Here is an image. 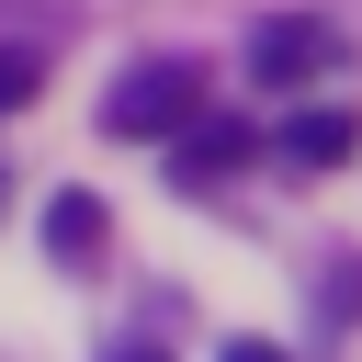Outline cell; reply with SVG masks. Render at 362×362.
Segmentation results:
<instances>
[{"label":"cell","mask_w":362,"mask_h":362,"mask_svg":"<svg viewBox=\"0 0 362 362\" xmlns=\"http://www.w3.org/2000/svg\"><path fill=\"white\" fill-rule=\"evenodd\" d=\"M192 102H204V68H192V57H147V68H124V79H113L102 124H113V136H170Z\"/></svg>","instance_id":"obj_2"},{"label":"cell","mask_w":362,"mask_h":362,"mask_svg":"<svg viewBox=\"0 0 362 362\" xmlns=\"http://www.w3.org/2000/svg\"><path fill=\"white\" fill-rule=\"evenodd\" d=\"M102 238H113V215H102V192H57L45 204V260H102Z\"/></svg>","instance_id":"obj_4"},{"label":"cell","mask_w":362,"mask_h":362,"mask_svg":"<svg viewBox=\"0 0 362 362\" xmlns=\"http://www.w3.org/2000/svg\"><path fill=\"white\" fill-rule=\"evenodd\" d=\"M283 158L339 170V158H351V113H294V124H283Z\"/></svg>","instance_id":"obj_5"},{"label":"cell","mask_w":362,"mask_h":362,"mask_svg":"<svg viewBox=\"0 0 362 362\" xmlns=\"http://www.w3.org/2000/svg\"><path fill=\"white\" fill-rule=\"evenodd\" d=\"M34 90H45V57L34 45H0V113H23Z\"/></svg>","instance_id":"obj_6"},{"label":"cell","mask_w":362,"mask_h":362,"mask_svg":"<svg viewBox=\"0 0 362 362\" xmlns=\"http://www.w3.org/2000/svg\"><path fill=\"white\" fill-rule=\"evenodd\" d=\"M226 362H283V351H272V339H238V351H226Z\"/></svg>","instance_id":"obj_7"},{"label":"cell","mask_w":362,"mask_h":362,"mask_svg":"<svg viewBox=\"0 0 362 362\" xmlns=\"http://www.w3.org/2000/svg\"><path fill=\"white\" fill-rule=\"evenodd\" d=\"M328 68H339V23H317V11H272L249 34V79L260 90H317Z\"/></svg>","instance_id":"obj_1"},{"label":"cell","mask_w":362,"mask_h":362,"mask_svg":"<svg viewBox=\"0 0 362 362\" xmlns=\"http://www.w3.org/2000/svg\"><path fill=\"white\" fill-rule=\"evenodd\" d=\"M113 362H158V351H113Z\"/></svg>","instance_id":"obj_8"},{"label":"cell","mask_w":362,"mask_h":362,"mask_svg":"<svg viewBox=\"0 0 362 362\" xmlns=\"http://www.w3.org/2000/svg\"><path fill=\"white\" fill-rule=\"evenodd\" d=\"M249 158H260V124H238V113H204V102H192V113L170 124V170H181V181H226V170H249Z\"/></svg>","instance_id":"obj_3"}]
</instances>
